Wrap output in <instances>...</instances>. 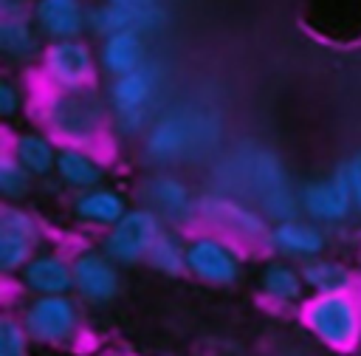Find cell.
Returning <instances> with one entry per match:
<instances>
[{
	"label": "cell",
	"mask_w": 361,
	"mask_h": 356,
	"mask_svg": "<svg viewBox=\"0 0 361 356\" xmlns=\"http://www.w3.org/2000/svg\"><path fill=\"white\" fill-rule=\"evenodd\" d=\"M302 280L316 294H338V291L350 288L347 266H341L336 260H322V257H313L302 266Z\"/></svg>",
	"instance_id": "23"
},
{
	"label": "cell",
	"mask_w": 361,
	"mask_h": 356,
	"mask_svg": "<svg viewBox=\"0 0 361 356\" xmlns=\"http://www.w3.org/2000/svg\"><path fill=\"white\" fill-rule=\"evenodd\" d=\"M28 291L37 297H54L68 294L73 288V263L56 251H39L28 260V266L20 271Z\"/></svg>",
	"instance_id": "16"
},
{
	"label": "cell",
	"mask_w": 361,
	"mask_h": 356,
	"mask_svg": "<svg viewBox=\"0 0 361 356\" xmlns=\"http://www.w3.org/2000/svg\"><path fill=\"white\" fill-rule=\"evenodd\" d=\"M0 17H31V14H28L25 0H0Z\"/></svg>",
	"instance_id": "32"
},
{
	"label": "cell",
	"mask_w": 361,
	"mask_h": 356,
	"mask_svg": "<svg viewBox=\"0 0 361 356\" xmlns=\"http://www.w3.org/2000/svg\"><path fill=\"white\" fill-rule=\"evenodd\" d=\"M0 356H28V331L11 316L0 319Z\"/></svg>",
	"instance_id": "29"
},
{
	"label": "cell",
	"mask_w": 361,
	"mask_h": 356,
	"mask_svg": "<svg viewBox=\"0 0 361 356\" xmlns=\"http://www.w3.org/2000/svg\"><path fill=\"white\" fill-rule=\"evenodd\" d=\"M276 251L290 254V257H319L324 251V232L313 220H299V218H285L271 226V240Z\"/></svg>",
	"instance_id": "17"
},
{
	"label": "cell",
	"mask_w": 361,
	"mask_h": 356,
	"mask_svg": "<svg viewBox=\"0 0 361 356\" xmlns=\"http://www.w3.org/2000/svg\"><path fill=\"white\" fill-rule=\"evenodd\" d=\"M0 229L3 232H14V235H23V237L39 243V223H37V218L28 209H23V206H17L11 201H6L0 206Z\"/></svg>",
	"instance_id": "28"
},
{
	"label": "cell",
	"mask_w": 361,
	"mask_h": 356,
	"mask_svg": "<svg viewBox=\"0 0 361 356\" xmlns=\"http://www.w3.org/2000/svg\"><path fill=\"white\" fill-rule=\"evenodd\" d=\"M305 325L316 339L336 350H353L361 342V311L358 302L347 294H313L302 311Z\"/></svg>",
	"instance_id": "3"
},
{
	"label": "cell",
	"mask_w": 361,
	"mask_h": 356,
	"mask_svg": "<svg viewBox=\"0 0 361 356\" xmlns=\"http://www.w3.org/2000/svg\"><path fill=\"white\" fill-rule=\"evenodd\" d=\"M186 271L212 285H228L240 277V257L220 235H195L186 240Z\"/></svg>",
	"instance_id": "8"
},
{
	"label": "cell",
	"mask_w": 361,
	"mask_h": 356,
	"mask_svg": "<svg viewBox=\"0 0 361 356\" xmlns=\"http://www.w3.org/2000/svg\"><path fill=\"white\" fill-rule=\"evenodd\" d=\"M34 25L51 40H79L87 31V8L82 0H34Z\"/></svg>",
	"instance_id": "14"
},
{
	"label": "cell",
	"mask_w": 361,
	"mask_h": 356,
	"mask_svg": "<svg viewBox=\"0 0 361 356\" xmlns=\"http://www.w3.org/2000/svg\"><path fill=\"white\" fill-rule=\"evenodd\" d=\"M251 184L257 189V195L262 198V206L268 215H274L276 220H285V218H293V195L288 189V178L276 161V155H271L268 150H259L254 158H251Z\"/></svg>",
	"instance_id": "11"
},
{
	"label": "cell",
	"mask_w": 361,
	"mask_h": 356,
	"mask_svg": "<svg viewBox=\"0 0 361 356\" xmlns=\"http://www.w3.org/2000/svg\"><path fill=\"white\" fill-rule=\"evenodd\" d=\"M34 249H37L34 240L0 229V268H3L6 274L23 271V268L28 266V260L34 257Z\"/></svg>",
	"instance_id": "27"
},
{
	"label": "cell",
	"mask_w": 361,
	"mask_h": 356,
	"mask_svg": "<svg viewBox=\"0 0 361 356\" xmlns=\"http://www.w3.org/2000/svg\"><path fill=\"white\" fill-rule=\"evenodd\" d=\"M259 285H262V291H265L271 299H276V302H293V299L302 297V288H307L305 280H302V271H296L293 266L279 263V260H276V263H268V266L262 268Z\"/></svg>",
	"instance_id": "24"
},
{
	"label": "cell",
	"mask_w": 361,
	"mask_h": 356,
	"mask_svg": "<svg viewBox=\"0 0 361 356\" xmlns=\"http://www.w3.org/2000/svg\"><path fill=\"white\" fill-rule=\"evenodd\" d=\"M99 65L110 76L130 73L141 65H147V42L141 31H118L102 40L99 45Z\"/></svg>",
	"instance_id": "18"
},
{
	"label": "cell",
	"mask_w": 361,
	"mask_h": 356,
	"mask_svg": "<svg viewBox=\"0 0 361 356\" xmlns=\"http://www.w3.org/2000/svg\"><path fill=\"white\" fill-rule=\"evenodd\" d=\"M195 215L206 218L209 223H214L228 237H240V240H248V243H268L271 240L268 220L259 212L248 209V203H240L234 198L203 195L195 203Z\"/></svg>",
	"instance_id": "6"
},
{
	"label": "cell",
	"mask_w": 361,
	"mask_h": 356,
	"mask_svg": "<svg viewBox=\"0 0 361 356\" xmlns=\"http://www.w3.org/2000/svg\"><path fill=\"white\" fill-rule=\"evenodd\" d=\"M11 155H14L31 175H48L51 170H56L59 147H56L54 138L45 136V133H20V136L14 138Z\"/></svg>",
	"instance_id": "21"
},
{
	"label": "cell",
	"mask_w": 361,
	"mask_h": 356,
	"mask_svg": "<svg viewBox=\"0 0 361 356\" xmlns=\"http://www.w3.org/2000/svg\"><path fill=\"white\" fill-rule=\"evenodd\" d=\"M344 170H347V178H350V189H353L355 209L361 212V153L350 155V158L344 161Z\"/></svg>",
	"instance_id": "31"
},
{
	"label": "cell",
	"mask_w": 361,
	"mask_h": 356,
	"mask_svg": "<svg viewBox=\"0 0 361 356\" xmlns=\"http://www.w3.org/2000/svg\"><path fill=\"white\" fill-rule=\"evenodd\" d=\"M166 20V11L152 3V6H121V3H99L87 8V31L96 37H110L118 31H149L158 28Z\"/></svg>",
	"instance_id": "10"
},
{
	"label": "cell",
	"mask_w": 361,
	"mask_h": 356,
	"mask_svg": "<svg viewBox=\"0 0 361 356\" xmlns=\"http://www.w3.org/2000/svg\"><path fill=\"white\" fill-rule=\"evenodd\" d=\"M147 263H149L155 271H161V274H172V277H175V274H183V271H186V243H183L175 232L164 229V232L158 235L155 246L149 249Z\"/></svg>",
	"instance_id": "25"
},
{
	"label": "cell",
	"mask_w": 361,
	"mask_h": 356,
	"mask_svg": "<svg viewBox=\"0 0 361 356\" xmlns=\"http://www.w3.org/2000/svg\"><path fill=\"white\" fill-rule=\"evenodd\" d=\"M161 232H164V223H161V218L149 206L127 209V215L116 226L107 229V235H104V254L113 263L147 260V254L155 246Z\"/></svg>",
	"instance_id": "5"
},
{
	"label": "cell",
	"mask_w": 361,
	"mask_h": 356,
	"mask_svg": "<svg viewBox=\"0 0 361 356\" xmlns=\"http://www.w3.org/2000/svg\"><path fill=\"white\" fill-rule=\"evenodd\" d=\"M20 105H23V96H20L17 85L8 82V79H3V82H0V113H3L6 119H11V116L20 110Z\"/></svg>",
	"instance_id": "30"
},
{
	"label": "cell",
	"mask_w": 361,
	"mask_h": 356,
	"mask_svg": "<svg viewBox=\"0 0 361 356\" xmlns=\"http://www.w3.org/2000/svg\"><path fill=\"white\" fill-rule=\"evenodd\" d=\"M107 3H121V6H152L158 0H107Z\"/></svg>",
	"instance_id": "33"
},
{
	"label": "cell",
	"mask_w": 361,
	"mask_h": 356,
	"mask_svg": "<svg viewBox=\"0 0 361 356\" xmlns=\"http://www.w3.org/2000/svg\"><path fill=\"white\" fill-rule=\"evenodd\" d=\"M31 181H34V175L11 153H6L0 158V192H3L6 201L14 203V201L25 198L31 192Z\"/></svg>",
	"instance_id": "26"
},
{
	"label": "cell",
	"mask_w": 361,
	"mask_h": 356,
	"mask_svg": "<svg viewBox=\"0 0 361 356\" xmlns=\"http://www.w3.org/2000/svg\"><path fill=\"white\" fill-rule=\"evenodd\" d=\"M296 203L302 206V212L313 223H336V220H344L355 209V201H353V189H350V178H347L344 164L336 167L327 178L307 181L299 189Z\"/></svg>",
	"instance_id": "7"
},
{
	"label": "cell",
	"mask_w": 361,
	"mask_h": 356,
	"mask_svg": "<svg viewBox=\"0 0 361 356\" xmlns=\"http://www.w3.org/2000/svg\"><path fill=\"white\" fill-rule=\"evenodd\" d=\"M206 136H217V121L209 119L206 110H192L186 105H175L155 116L149 130L144 133V153L155 164H169L186 158L192 150L206 144Z\"/></svg>",
	"instance_id": "1"
},
{
	"label": "cell",
	"mask_w": 361,
	"mask_h": 356,
	"mask_svg": "<svg viewBox=\"0 0 361 356\" xmlns=\"http://www.w3.org/2000/svg\"><path fill=\"white\" fill-rule=\"evenodd\" d=\"M56 175H59L62 184H68V186L85 192V189L102 186L104 167H102L99 158L90 155L85 147L62 144V147H59V158H56Z\"/></svg>",
	"instance_id": "20"
},
{
	"label": "cell",
	"mask_w": 361,
	"mask_h": 356,
	"mask_svg": "<svg viewBox=\"0 0 361 356\" xmlns=\"http://www.w3.org/2000/svg\"><path fill=\"white\" fill-rule=\"evenodd\" d=\"M42 73L56 90L90 88L96 76V57L85 40H51L42 54Z\"/></svg>",
	"instance_id": "4"
},
{
	"label": "cell",
	"mask_w": 361,
	"mask_h": 356,
	"mask_svg": "<svg viewBox=\"0 0 361 356\" xmlns=\"http://www.w3.org/2000/svg\"><path fill=\"white\" fill-rule=\"evenodd\" d=\"M141 195L147 198V206L169 223H180L186 218L195 215V198L189 192V186L172 175V172H155L141 184Z\"/></svg>",
	"instance_id": "13"
},
{
	"label": "cell",
	"mask_w": 361,
	"mask_h": 356,
	"mask_svg": "<svg viewBox=\"0 0 361 356\" xmlns=\"http://www.w3.org/2000/svg\"><path fill=\"white\" fill-rule=\"evenodd\" d=\"M73 288L90 302H107L118 291V271L107 254L82 251L73 260Z\"/></svg>",
	"instance_id": "15"
},
{
	"label": "cell",
	"mask_w": 361,
	"mask_h": 356,
	"mask_svg": "<svg viewBox=\"0 0 361 356\" xmlns=\"http://www.w3.org/2000/svg\"><path fill=\"white\" fill-rule=\"evenodd\" d=\"M158 85H161V71L152 62H147L130 73L113 76L110 88H107V105H110L113 116L133 113V110H149Z\"/></svg>",
	"instance_id": "12"
},
{
	"label": "cell",
	"mask_w": 361,
	"mask_h": 356,
	"mask_svg": "<svg viewBox=\"0 0 361 356\" xmlns=\"http://www.w3.org/2000/svg\"><path fill=\"white\" fill-rule=\"evenodd\" d=\"M107 107L110 105L90 88L56 90L42 110V124L51 138H56L62 144L85 147L104 130Z\"/></svg>",
	"instance_id": "2"
},
{
	"label": "cell",
	"mask_w": 361,
	"mask_h": 356,
	"mask_svg": "<svg viewBox=\"0 0 361 356\" xmlns=\"http://www.w3.org/2000/svg\"><path fill=\"white\" fill-rule=\"evenodd\" d=\"M76 305L68 299V294H54V297H37L23 316V325L34 342L45 345H59L68 342L76 331Z\"/></svg>",
	"instance_id": "9"
},
{
	"label": "cell",
	"mask_w": 361,
	"mask_h": 356,
	"mask_svg": "<svg viewBox=\"0 0 361 356\" xmlns=\"http://www.w3.org/2000/svg\"><path fill=\"white\" fill-rule=\"evenodd\" d=\"M39 28L31 17H0V51L11 59H31L39 51Z\"/></svg>",
	"instance_id": "22"
},
{
	"label": "cell",
	"mask_w": 361,
	"mask_h": 356,
	"mask_svg": "<svg viewBox=\"0 0 361 356\" xmlns=\"http://www.w3.org/2000/svg\"><path fill=\"white\" fill-rule=\"evenodd\" d=\"M73 215L82 223L110 229V226H116L127 215V201H124V195L118 189H110V186L85 189L73 201Z\"/></svg>",
	"instance_id": "19"
}]
</instances>
